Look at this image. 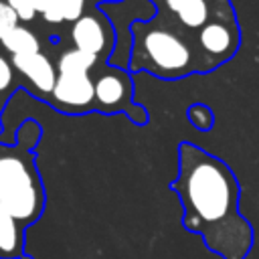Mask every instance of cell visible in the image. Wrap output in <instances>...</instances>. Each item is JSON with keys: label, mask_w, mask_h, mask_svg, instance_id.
<instances>
[{"label": "cell", "mask_w": 259, "mask_h": 259, "mask_svg": "<svg viewBox=\"0 0 259 259\" xmlns=\"http://www.w3.org/2000/svg\"><path fill=\"white\" fill-rule=\"evenodd\" d=\"M113 36H115V30L101 12L83 14L71 26V40L75 49L85 51L95 57L105 55L111 49Z\"/></svg>", "instance_id": "obj_6"}, {"label": "cell", "mask_w": 259, "mask_h": 259, "mask_svg": "<svg viewBox=\"0 0 259 259\" xmlns=\"http://www.w3.org/2000/svg\"><path fill=\"white\" fill-rule=\"evenodd\" d=\"M12 77H14V73H12V65L0 55V91H4V89L10 87Z\"/></svg>", "instance_id": "obj_18"}, {"label": "cell", "mask_w": 259, "mask_h": 259, "mask_svg": "<svg viewBox=\"0 0 259 259\" xmlns=\"http://www.w3.org/2000/svg\"><path fill=\"white\" fill-rule=\"evenodd\" d=\"M6 4H10V8L18 14V18L20 20H24V22H28V20H32L34 16H36V12H34V6H32V0H4Z\"/></svg>", "instance_id": "obj_17"}, {"label": "cell", "mask_w": 259, "mask_h": 259, "mask_svg": "<svg viewBox=\"0 0 259 259\" xmlns=\"http://www.w3.org/2000/svg\"><path fill=\"white\" fill-rule=\"evenodd\" d=\"M12 67L22 73L36 91L40 93H53L55 83H57V67L51 63V59L42 53H32V55H12Z\"/></svg>", "instance_id": "obj_9"}, {"label": "cell", "mask_w": 259, "mask_h": 259, "mask_svg": "<svg viewBox=\"0 0 259 259\" xmlns=\"http://www.w3.org/2000/svg\"><path fill=\"white\" fill-rule=\"evenodd\" d=\"M97 63L95 55H89L79 49H69L57 59V73H89V69Z\"/></svg>", "instance_id": "obj_12"}, {"label": "cell", "mask_w": 259, "mask_h": 259, "mask_svg": "<svg viewBox=\"0 0 259 259\" xmlns=\"http://www.w3.org/2000/svg\"><path fill=\"white\" fill-rule=\"evenodd\" d=\"M32 6H34V12L40 14L47 22L51 24H59V22H65L59 6L55 4V0H32Z\"/></svg>", "instance_id": "obj_14"}, {"label": "cell", "mask_w": 259, "mask_h": 259, "mask_svg": "<svg viewBox=\"0 0 259 259\" xmlns=\"http://www.w3.org/2000/svg\"><path fill=\"white\" fill-rule=\"evenodd\" d=\"M65 22H75L85 14V0H55Z\"/></svg>", "instance_id": "obj_15"}, {"label": "cell", "mask_w": 259, "mask_h": 259, "mask_svg": "<svg viewBox=\"0 0 259 259\" xmlns=\"http://www.w3.org/2000/svg\"><path fill=\"white\" fill-rule=\"evenodd\" d=\"M22 225L12 217V212L0 202V257L14 259L24 249Z\"/></svg>", "instance_id": "obj_10"}, {"label": "cell", "mask_w": 259, "mask_h": 259, "mask_svg": "<svg viewBox=\"0 0 259 259\" xmlns=\"http://www.w3.org/2000/svg\"><path fill=\"white\" fill-rule=\"evenodd\" d=\"M51 101L61 111H89L95 107V81L89 73H59Z\"/></svg>", "instance_id": "obj_5"}, {"label": "cell", "mask_w": 259, "mask_h": 259, "mask_svg": "<svg viewBox=\"0 0 259 259\" xmlns=\"http://www.w3.org/2000/svg\"><path fill=\"white\" fill-rule=\"evenodd\" d=\"M219 0H162V12L176 20L184 30L196 32L208 22Z\"/></svg>", "instance_id": "obj_8"}, {"label": "cell", "mask_w": 259, "mask_h": 259, "mask_svg": "<svg viewBox=\"0 0 259 259\" xmlns=\"http://www.w3.org/2000/svg\"><path fill=\"white\" fill-rule=\"evenodd\" d=\"M95 107L103 111H140L132 103V79L125 71L113 69L95 79Z\"/></svg>", "instance_id": "obj_7"}, {"label": "cell", "mask_w": 259, "mask_h": 259, "mask_svg": "<svg viewBox=\"0 0 259 259\" xmlns=\"http://www.w3.org/2000/svg\"><path fill=\"white\" fill-rule=\"evenodd\" d=\"M170 188L180 196L182 225L223 259H247L255 229L239 210L241 184L231 166L196 144L178 146V176Z\"/></svg>", "instance_id": "obj_1"}, {"label": "cell", "mask_w": 259, "mask_h": 259, "mask_svg": "<svg viewBox=\"0 0 259 259\" xmlns=\"http://www.w3.org/2000/svg\"><path fill=\"white\" fill-rule=\"evenodd\" d=\"M198 55L200 75L229 63L241 47V26L231 0H219L212 16L196 32H190Z\"/></svg>", "instance_id": "obj_4"}, {"label": "cell", "mask_w": 259, "mask_h": 259, "mask_svg": "<svg viewBox=\"0 0 259 259\" xmlns=\"http://www.w3.org/2000/svg\"><path fill=\"white\" fill-rule=\"evenodd\" d=\"M0 42H2V47L10 55H32V53H40V40H38V36L30 28H26L22 24H18L16 28H12Z\"/></svg>", "instance_id": "obj_11"}, {"label": "cell", "mask_w": 259, "mask_h": 259, "mask_svg": "<svg viewBox=\"0 0 259 259\" xmlns=\"http://www.w3.org/2000/svg\"><path fill=\"white\" fill-rule=\"evenodd\" d=\"M0 202L22 227L34 223L45 208V190L34 160L20 148L0 150Z\"/></svg>", "instance_id": "obj_3"}, {"label": "cell", "mask_w": 259, "mask_h": 259, "mask_svg": "<svg viewBox=\"0 0 259 259\" xmlns=\"http://www.w3.org/2000/svg\"><path fill=\"white\" fill-rule=\"evenodd\" d=\"M188 119H190V123H192L196 130H200V132H206V130H210V127L214 125V113H212V109H210L208 105H204V103H192V105L188 107Z\"/></svg>", "instance_id": "obj_13"}, {"label": "cell", "mask_w": 259, "mask_h": 259, "mask_svg": "<svg viewBox=\"0 0 259 259\" xmlns=\"http://www.w3.org/2000/svg\"><path fill=\"white\" fill-rule=\"evenodd\" d=\"M127 69H146L160 79H180L194 73L200 75V63L190 32L162 10L150 20H138L132 24Z\"/></svg>", "instance_id": "obj_2"}, {"label": "cell", "mask_w": 259, "mask_h": 259, "mask_svg": "<svg viewBox=\"0 0 259 259\" xmlns=\"http://www.w3.org/2000/svg\"><path fill=\"white\" fill-rule=\"evenodd\" d=\"M18 14L10 8V4H6L4 0H0V40L12 30L18 26Z\"/></svg>", "instance_id": "obj_16"}]
</instances>
